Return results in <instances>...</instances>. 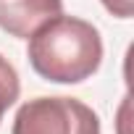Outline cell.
<instances>
[{"mask_svg":"<svg viewBox=\"0 0 134 134\" xmlns=\"http://www.w3.org/2000/svg\"><path fill=\"white\" fill-rule=\"evenodd\" d=\"M100 3L105 5L108 13H113L118 19H131V13H134V0H100Z\"/></svg>","mask_w":134,"mask_h":134,"instance_id":"obj_5","label":"cell"},{"mask_svg":"<svg viewBox=\"0 0 134 134\" xmlns=\"http://www.w3.org/2000/svg\"><path fill=\"white\" fill-rule=\"evenodd\" d=\"M21 84H19V74L16 69L8 63V58L0 55V121H3V113L19 100Z\"/></svg>","mask_w":134,"mask_h":134,"instance_id":"obj_4","label":"cell"},{"mask_svg":"<svg viewBox=\"0 0 134 134\" xmlns=\"http://www.w3.org/2000/svg\"><path fill=\"white\" fill-rule=\"evenodd\" d=\"M63 0H0V29L29 40L45 21L60 16Z\"/></svg>","mask_w":134,"mask_h":134,"instance_id":"obj_3","label":"cell"},{"mask_svg":"<svg viewBox=\"0 0 134 134\" xmlns=\"http://www.w3.org/2000/svg\"><path fill=\"white\" fill-rule=\"evenodd\" d=\"M26 58L45 82L79 84L100 69L103 40L90 21L60 13L29 37Z\"/></svg>","mask_w":134,"mask_h":134,"instance_id":"obj_1","label":"cell"},{"mask_svg":"<svg viewBox=\"0 0 134 134\" xmlns=\"http://www.w3.org/2000/svg\"><path fill=\"white\" fill-rule=\"evenodd\" d=\"M11 134H100V118L76 97H34L16 110Z\"/></svg>","mask_w":134,"mask_h":134,"instance_id":"obj_2","label":"cell"}]
</instances>
